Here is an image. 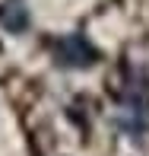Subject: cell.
Segmentation results:
<instances>
[{"label": "cell", "instance_id": "7a4b0ae2", "mask_svg": "<svg viewBox=\"0 0 149 156\" xmlns=\"http://www.w3.org/2000/svg\"><path fill=\"white\" fill-rule=\"evenodd\" d=\"M0 23L10 32H22L25 26H29V13L22 10V3H6V10L0 13Z\"/></svg>", "mask_w": 149, "mask_h": 156}, {"label": "cell", "instance_id": "6da1fadb", "mask_svg": "<svg viewBox=\"0 0 149 156\" xmlns=\"http://www.w3.org/2000/svg\"><path fill=\"white\" fill-rule=\"evenodd\" d=\"M54 61L60 67H92L98 61V51L86 41V35L73 32V35H67V38H60L54 45Z\"/></svg>", "mask_w": 149, "mask_h": 156}]
</instances>
